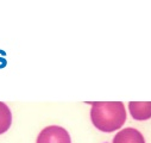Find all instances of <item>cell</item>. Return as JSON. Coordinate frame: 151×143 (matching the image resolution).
I'll return each instance as SVG.
<instances>
[{
    "instance_id": "1",
    "label": "cell",
    "mask_w": 151,
    "mask_h": 143,
    "mask_svg": "<svg viewBox=\"0 0 151 143\" xmlns=\"http://www.w3.org/2000/svg\"><path fill=\"white\" fill-rule=\"evenodd\" d=\"M93 125L102 132L120 129L126 121L125 106L122 101H96L91 109Z\"/></svg>"
},
{
    "instance_id": "2",
    "label": "cell",
    "mask_w": 151,
    "mask_h": 143,
    "mask_svg": "<svg viewBox=\"0 0 151 143\" xmlns=\"http://www.w3.org/2000/svg\"><path fill=\"white\" fill-rule=\"evenodd\" d=\"M36 143H71V138L64 128L50 125L38 134Z\"/></svg>"
},
{
    "instance_id": "3",
    "label": "cell",
    "mask_w": 151,
    "mask_h": 143,
    "mask_svg": "<svg viewBox=\"0 0 151 143\" xmlns=\"http://www.w3.org/2000/svg\"><path fill=\"white\" fill-rule=\"evenodd\" d=\"M129 110L133 119L146 121L151 118V101H130Z\"/></svg>"
},
{
    "instance_id": "4",
    "label": "cell",
    "mask_w": 151,
    "mask_h": 143,
    "mask_svg": "<svg viewBox=\"0 0 151 143\" xmlns=\"http://www.w3.org/2000/svg\"><path fill=\"white\" fill-rule=\"evenodd\" d=\"M113 143H145V139L137 129L126 128L114 136Z\"/></svg>"
},
{
    "instance_id": "5",
    "label": "cell",
    "mask_w": 151,
    "mask_h": 143,
    "mask_svg": "<svg viewBox=\"0 0 151 143\" xmlns=\"http://www.w3.org/2000/svg\"><path fill=\"white\" fill-rule=\"evenodd\" d=\"M12 124V113L5 103L0 101V135L5 134Z\"/></svg>"
},
{
    "instance_id": "6",
    "label": "cell",
    "mask_w": 151,
    "mask_h": 143,
    "mask_svg": "<svg viewBox=\"0 0 151 143\" xmlns=\"http://www.w3.org/2000/svg\"><path fill=\"white\" fill-rule=\"evenodd\" d=\"M1 51H3V50H0V54H1ZM5 55H6V54H3L1 56H0V68H4V67L6 66V63H7L6 60H5V57H3V56H5Z\"/></svg>"
}]
</instances>
